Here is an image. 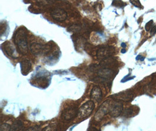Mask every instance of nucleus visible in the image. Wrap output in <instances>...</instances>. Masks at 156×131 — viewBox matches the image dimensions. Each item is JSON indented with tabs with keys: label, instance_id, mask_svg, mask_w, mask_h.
Listing matches in <instances>:
<instances>
[{
	"label": "nucleus",
	"instance_id": "obj_20",
	"mask_svg": "<svg viewBox=\"0 0 156 131\" xmlns=\"http://www.w3.org/2000/svg\"><path fill=\"white\" fill-rule=\"evenodd\" d=\"M10 129H11V127L9 125L7 124H4L2 125L0 128L1 131H9Z\"/></svg>",
	"mask_w": 156,
	"mask_h": 131
},
{
	"label": "nucleus",
	"instance_id": "obj_17",
	"mask_svg": "<svg viewBox=\"0 0 156 131\" xmlns=\"http://www.w3.org/2000/svg\"><path fill=\"white\" fill-rule=\"evenodd\" d=\"M112 5L115 7L122 8L125 5L124 2L122 1V0H114L112 2Z\"/></svg>",
	"mask_w": 156,
	"mask_h": 131
},
{
	"label": "nucleus",
	"instance_id": "obj_3",
	"mask_svg": "<svg viewBox=\"0 0 156 131\" xmlns=\"http://www.w3.org/2000/svg\"><path fill=\"white\" fill-rule=\"evenodd\" d=\"M114 48L111 46H102L99 47L97 52V56L99 60H105L114 54Z\"/></svg>",
	"mask_w": 156,
	"mask_h": 131
},
{
	"label": "nucleus",
	"instance_id": "obj_21",
	"mask_svg": "<svg viewBox=\"0 0 156 131\" xmlns=\"http://www.w3.org/2000/svg\"><path fill=\"white\" fill-rule=\"evenodd\" d=\"M130 2L136 7H137V8L141 7V4L139 0H130Z\"/></svg>",
	"mask_w": 156,
	"mask_h": 131
},
{
	"label": "nucleus",
	"instance_id": "obj_4",
	"mask_svg": "<svg viewBox=\"0 0 156 131\" xmlns=\"http://www.w3.org/2000/svg\"><path fill=\"white\" fill-rule=\"evenodd\" d=\"M30 50L34 55H39L47 53L50 50V48L47 46H44L40 43H34L30 46Z\"/></svg>",
	"mask_w": 156,
	"mask_h": 131
},
{
	"label": "nucleus",
	"instance_id": "obj_25",
	"mask_svg": "<svg viewBox=\"0 0 156 131\" xmlns=\"http://www.w3.org/2000/svg\"><path fill=\"white\" fill-rule=\"evenodd\" d=\"M144 57H143V56H141V55H138L137 57H136V60H140L141 61H144Z\"/></svg>",
	"mask_w": 156,
	"mask_h": 131
},
{
	"label": "nucleus",
	"instance_id": "obj_22",
	"mask_svg": "<svg viewBox=\"0 0 156 131\" xmlns=\"http://www.w3.org/2000/svg\"><path fill=\"white\" fill-rule=\"evenodd\" d=\"M152 25H153V21H150L147 23H146L145 29L147 31H149L152 28Z\"/></svg>",
	"mask_w": 156,
	"mask_h": 131
},
{
	"label": "nucleus",
	"instance_id": "obj_1",
	"mask_svg": "<svg viewBox=\"0 0 156 131\" xmlns=\"http://www.w3.org/2000/svg\"><path fill=\"white\" fill-rule=\"evenodd\" d=\"M14 41L18 46L20 52L22 54L28 53V46L27 41V33L25 28L18 29L14 35Z\"/></svg>",
	"mask_w": 156,
	"mask_h": 131
},
{
	"label": "nucleus",
	"instance_id": "obj_11",
	"mask_svg": "<svg viewBox=\"0 0 156 131\" xmlns=\"http://www.w3.org/2000/svg\"><path fill=\"white\" fill-rule=\"evenodd\" d=\"M90 97L91 98L98 102H99L101 100L102 97V92L98 86H95L93 87L91 91Z\"/></svg>",
	"mask_w": 156,
	"mask_h": 131
},
{
	"label": "nucleus",
	"instance_id": "obj_2",
	"mask_svg": "<svg viewBox=\"0 0 156 131\" xmlns=\"http://www.w3.org/2000/svg\"><path fill=\"white\" fill-rule=\"evenodd\" d=\"M95 104L93 101L90 100L83 104L78 110V116L80 119L88 117L94 109Z\"/></svg>",
	"mask_w": 156,
	"mask_h": 131
},
{
	"label": "nucleus",
	"instance_id": "obj_8",
	"mask_svg": "<svg viewBox=\"0 0 156 131\" xmlns=\"http://www.w3.org/2000/svg\"><path fill=\"white\" fill-rule=\"evenodd\" d=\"M123 111V104L121 103H115L110 105L109 113L113 117H119Z\"/></svg>",
	"mask_w": 156,
	"mask_h": 131
},
{
	"label": "nucleus",
	"instance_id": "obj_18",
	"mask_svg": "<svg viewBox=\"0 0 156 131\" xmlns=\"http://www.w3.org/2000/svg\"><path fill=\"white\" fill-rule=\"evenodd\" d=\"M133 111L132 108H129L126 109L123 112V116L125 117H131V116L133 115Z\"/></svg>",
	"mask_w": 156,
	"mask_h": 131
},
{
	"label": "nucleus",
	"instance_id": "obj_10",
	"mask_svg": "<svg viewBox=\"0 0 156 131\" xmlns=\"http://www.w3.org/2000/svg\"><path fill=\"white\" fill-rule=\"evenodd\" d=\"M4 51L8 56L16 58L18 57V53L15 50L14 46L10 43L7 42L4 43Z\"/></svg>",
	"mask_w": 156,
	"mask_h": 131
},
{
	"label": "nucleus",
	"instance_id": "obj_7",
	"mask_svg": "<svg viewBox=\"0 0 156 131\" xmlns=\"http://www.w3.org/2000/svg\"><path fill=\"white\" fill-rule=\"evenodd\" d=\"M109 107H110L109 104L107 102H105L99 107L98 110L97 111V113L95 114L94 119L97 121L101 120L102 118L109 112Z\"/></svg>",
	"mask_w": 156,
	"mask_h": 131
},
{
	"label": "nucleus",
	"instance_id": "obj_9",
	"mask_svg": "<svg viewBox=\"0 0 156 131\" xmlns=\"http://www.w3.org/2000/svg\"><path fill=\"white\" fill-rule=\"evenodd\" d=\"M113 98L116 100H121L123 102L130 101L133 98V95L129 90L119 93L118 94H115L112 96Z\"/></svg>",
	"mask_w": 156,
	"mask_h": 131
},
{
	"label": "nucleus",
	"instance_id": "obj_14",
	"mask_svg": "<svg viewBox=\"0 0 156 131\" xmlns=\"http://www.w3.org/2000/svg\"><path fill=\"white\" fill-rule=\"evenodd\" d=\"M85 39L81 37L80 38H76L74 43H76V46L77 47H82L84 44Z\"/></svg>",
	"mask_w": 156,
	"mask_h": 131
},
{
	"label": "nucleus",
	"instance_id": "obj_5",
	"mask_svg": "<svg viewBox=\"0 0 156 131\" xmlns=\"http://www.w3.org/2000/svg\"><path fill=\"white\" fill-rule=\"evenodd\" d=\"M51 17L58 22H63L67 18V14L64 9L56 8L51 12Z\"/></svg>",
	"mask_w": 156,
	"mask_h": 131
},
{
	"label": "nucleus",
	"instance_id": "obj_24",
	"mask_svg": "<svg viewBox=\"0 0 156 131\" xmlns=\"http://www.w3.org/2000/svg\"><path fill=\"white\" fill-rule=\"evenodd\" d=\"M156 33V26H153L151 29V32H150V34L151 35H154Z\"/></svg>",
	"mask_w": 156,
	"mask_h": 131
},
{
	"label": "nucleus",
	"instance_id": "obj_26",
	"mask_svg": "<svg viewBox=\"0 0 156 131\" xmlns=\"http://www.w3.org/2000/svg\"><path fill=\"white\" fill-rule=\"evenodd\" d=\"M121 46H122L123 48H125V47H126V43H122L121 44Z\"/></svg>",
	"mask_w": 156,
	"mask_h": 131
},
{
	"label": "nucleus",
	"instance_id": "obj_15",
	"mask_svg": "<svg viewBox=\"0 0 156 131\" xmlns=\"http://www.w3.org/2000/svg\"><path fill=\"white\" fill-rule=\"evenodd\" d=\"M69 29L70 32H75V33H77L82 29V27L80 25H73L71 26V27H70Z\"/></svg>",
	"mask_w": 156,
	"mask_h": 131
},
{
	"label": "nucleus",
	"instance_id": "obj_27",
	"mask_svg": "<svg viewBox=\"0 0 156 131\" xmlns=\"http://www.w3.org/2000/svg\"><path fill=\"white\" fill-rule=\"evenodd\" d=\"M121 52H122V53H126V50H125V49H122V50H121Z\"/></svg>",
	"mask_w": 156,
	"mask_h": 131
},
{
	"label": "nucleus",
	"instance_id": "obj_12",
	"mask_svg": "<svg viewBox=\"0 0 156 131\" xmlns=\"http://www.w3.org/2000/svg\"><path fill=\"white\" fill-rule=\"evenodd\" d=\"M98 75L99 77L102 78L107 81H109L111 78H112L114 75V72L111 69L103 68L98 70Z\"/></svg>",
	"mask_w": 156,
	"mask_h": 131
},
{
	"label": "nucleus",
	"instance_id": "obj_19",
	"mask_svg": "<svg viewBox=\"0 0 156 131\" xmlns=\"http://www.w3.org/2000/svg\"><path fill=\"white\" fill-rule=\"evenodd\" d=\"M38 3L42 5H45L47 4H49L53 2V0H37Z\"/></svg>",
	"mask_w": 156,
	"mask_h": 131
},
{
	"label": "nucleus",
	"instance_id": "obj_13",
	"mask_svg": "<svg viewBox=\"0 0 156 131\" xmlns=\"http://www.w3.org/2000/svg\"><path fill=\"white\" fill-rule=\"evenodd\" d=\"M20 65L22 74L23 75H27L32 68V64L28 60H23L20 62Z\"/></svg>",
	"mask_w": 156,
	"mask_h": 131
},
{
	"label": "nucleus",
	"instance_id": "obj_6",
	"mask_svg": "<svg viewBox=\"0 0 156 131\" xmlns=\"http://www.w3.org/2000/svg\"><path fill=\"white\" fill-rule=\"evenodd\" d=\"M78 110L76 107L66 109L62 114V117L66 121H70L78 115Z\"/></svg>",
	"mask_w": 156,
	"mask_h": 131
},
{
	"label": "nucleus",
	"instance_id": "obj_16",
	"mask_svg": "<svg viewBox=\"0 0 156 131\" xmlns=\"http://www.w3.org/2000/svg\"><path fill=\"white\" fill-rule=\"evenodd\" d=\"M22 127H23V123L20 121H17L14 125L11 127V129L18 130V129H21Z\"/></svg>",
	"mask_w": 156,
	"mask_h": 131
},
{
	"label": "nucleus",
	"instance_id": "obj_23",
	"mask_svg": "<svg viewBox=\"0 0 156 131\" xmlns=\"http://www.w3.org/2000/svg\"><path fill=\"white\" fill-rule=\"evenodd\" d=\"M129 75H128L127 76H125V77L123 79V80L121 81V82H125L126 81L131 80V79H133V78H135V77H130V78H129Z\"/></svg>",
	"mask_w": 156,
	"mask_h": 131
}]
</instances>
